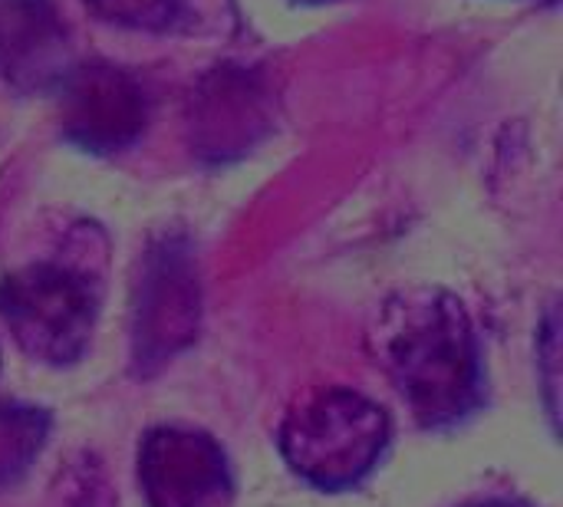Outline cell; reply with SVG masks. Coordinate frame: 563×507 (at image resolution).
<instances>
[{
	"instance_id": "10",
	"label": "cell",
	"mask_w": 563,
	"mask_h": 507,
	"mask_svg": "<svg viewBox=\"0 0 563 507\" xmlns=\"http://www.w3.org/2000/svg\"><path fill=\"white\" fill-rule=\"evenodd\" d=\"M478 507H531V505H525V502H508V498H498V502H485V505H478Z\"/></svg>"
},
{
	"instance_id": "11",
	"label": "cell",
	"mask_w": 563,
	"mask_h": 507,
	"mask_svg": "<svg viewBox=\"0 0 563 507\" xmlns=\"http://www.w3.org/2000/svg\"><path fill=\"white\" fill-rule=\"evenodd\" d=\"M300 3H333V0H300Z\"/></svg>"
},
{
	"instance_id": "4",
	"label": "cell",
	"mask_w": 563,
	"mask_h": 507,
	"mask_svg": "<svg viewBox=\"0 0 563 507\" xmlns=\"http://www.w3.org/2000/svg\"><path fill=\"white\" fill-rule=\"evenodd\" d=\"M201 327V284L191 244L162 238L142 257L132 300V366L139 376L158 373L188 350Z\"/></svg>"
},
{
	"instance_id": "6",
	"label": "cell",
	"mask_w": 563,
	"mask_h": 507,
	"mask_svg": "<svg viewBox=\"0 0 563 507\" xmlns=\"http://www.w3.org/2000/svg\"><path fill=\"white\" fill-rule=\"evenodd\" d=\"M139 488L145 507H231L234 472L208 432L158 426L139 442Z\"/></svg>"
},
{
	"instance_id": "8",
	"label": "cell",
	"mask_w": 563,
	"mask_h": 507,
	"mask_svg": "<svg viewBox=\"0 0 563 507\" xmlns=\"http://www.w3.org/2000/svg\"><path fill=\"white\" fill-rule=\"evenodd\" d=\"M49 432V416L33 406L0 403V488L13 485L40 455Z\"/></svg>"
},
{
	"instance_id": "9",
	"label": "cell",
	"mask_w": 563,
	"mask_h": 507,
	"mask_svg": "<svg viewBox=\"0 0 563 507\" xmlns=\"http://www.w3.org/2000/svg\"><path fill=\"white\" fill-rule=\"evenodd\" d=\"M86 7L112 26L148 33L172 26L178 16V0H86Z\"/></svg>"
},
{
	"instance_id": "7",
	"label": "cell",
	"mask_w": 563,
	"mask_h": 507,
	"mask_svg": "<svg viewBox=\"0 0 563 507\" xmlns=\"http://www.w3.org/2000/svg\"><path fill=\"white\" fill-rule=\"evenodd\" d=\"M69 69L66 26L49 0H0V79L16 92L56 89Z\"/></svg>"
},
{
	"instance_id": "5",
	"label": "cell",
	"mask_w": 563,
	"mask_h": 507,
	"mask_svg": "<svg viewBox=\"0 0 563 507\" xmlns=\"http://www.w3.org/2000/svg\"><path fill=\"white\" fill-rule=\"evenodd\" d=\"M56 92L59 132L82 152L115 155L135 145L148 125V96L142 82L115 63L69 66Z\"/></svg>"
},
{
	"instance_id": "3",
	"label": "cell",
	"mask_w": 563,
	"mask_h": 507,
	"mask_svg": "<svg viewBox=\"0 0 563 507\" xmlns=\"http://www.w3.org/2000/svg\"><path fill=\"white\" fill-rule=\"evenodd\" d=\"M99 304L102 280L76 261H33L0 280V320L13 343L56 370L86 356Z\"/></svg>"
},
{
	"instance_id": "1",
	"label": "cell",
	"mask_w": 563,
	"mask_h": 507,
	"mask_svg": "<svg viewBox=\"0 0 563 507\" xmlns=\"http://www.w3.org/2000/svg\"><path fill=\"white\" fill-rule=\"evenodd\" d=\"M376 363L422 429H455L488 399L478 330L445 290L393 297L373 330Z\"/></svg>"
},
{
	"instance_id": "2",
	"label": "cell",
	"mask_w": 563,
	"mask_h": 507,
	"mask_svg": "<svg viewBox=\"0 0 563 507\" xmlns=\"http://www.w3.org/2000/svg\"><path fill=\"white\" fill-rule=\"evenodd\" d=\"M393 439L386 409L356 389L330 386L297 403L277 445L290 472L317 492H350L383 462Z\"/></svg>"
}]
</instances>
